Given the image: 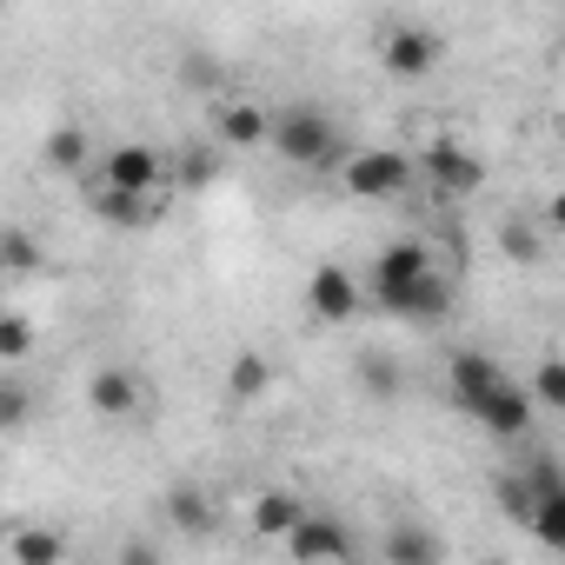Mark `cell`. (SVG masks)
I'll return each instance as SVG.
<instances>
[{"label":"cell","mask_w":565,"mask_h":565,"mask_svg":"<svg viewBox=\"0 0 565 565\" xmlns=\"http://www.w3.org/2000/svg\"><path fill=\"white\" fill-rule=\"evenodd\" d=\"M266 140H273V153L287 160V167H307V173H333L347 160V140H340V127H333V114L320 100L279 107L273 127H266Z\"/></svg>","instance_id":"cell-1"},{"label":"cell","mask_w":565,"mask_h":565,"mask_svg":"<svg viewBox=\"0 0 565 565\" xmlns=\"http://www.w3.org/2000/svg\"><path fill=\"white\" fill-rule=\"evenodd\" d=\"M340 186L353 200H399L413 186V153L406 147H360L353 160H340Z\"/></svg>","instance_id":"cell-2"},{"label":"cell","mask_w":565,"mask_h":565,"mask_svg":"<svg viewBox=\"0 0 565 565\" xmlns=\"http://www.w3.org/2000/svg\"><path fill=\"white\" fill-rule=\"evenodd\" d=\"M413 173H426L446 200H472L486 186V160L472 147H459V140H433L426 153H413Z\"/></svg>","instance_id":"cell-3"},{"label":"cell","mask_w":565,"mask_h":565,"mask_svg":"<svg viewBox=\"0 0 565 565\" xmlns=\"http://www.w3.org/2000/svg\"><path fill=\"white\" fill-rule=\"evenodd\" d=\"M439 259H433V246L426 239H386L380 253H373V300L380 307H393L406 287H413V279H426Z\"/></svg>","instance_id":"cell-4"},{"label":"cell","mask_w":565,"mask_h":565,"mask_svg":"<svg viewBox=\"0 0 565 565\" xmlns=\"http://www.w3.org/2000/svg\"><path fill=\"white\" fill-rule=\"evenodd\" d=\"M279 545H287L294 565H347L353 558V532L340 519H327V512H300V525L279 539Z\"/></svg>","instance_id":"cell-5"},{"label":"cell","mask_w":565,"mask_h":565,"mask_svg":"<svg viewBox=\"0 0 565 565\" xmlns=\"http://www.w3.org/2000/svg\"><path fill=\"white\" fill-rule=\"evenodd\" d=\"M439 54H446V41H439L433 28H419V21H399V28L380 41V67H386L393 81H419V74H433Z\"/></svg>","instance_id":"cell-6"},{"label":"cell","mask_w":565,"mask_h":565,"mask_svg":"<svg viewBox=\"0 0 565 565\" xmlns=\"http://www.w3.org/2000/svg\"><path fill=\"white\" fill-rule=\"evenodd\" d=\"M360 279L347 273V266H313V279H307V307H313V320L320 327H347V320H360Z\"/></svg>","instance_id":"cell-7"},{"label":"cell","mask_w":565,"mask_h":565,"mask_svg":"<svg viewBox=\"0 0 565 565\" xmlns=\"http://www.w3.org/2000/svg\"><path fill=\"white\" fill-rule=\"evenodd\" d=\"M160 173H167V160H160V147H147V140H120V147H107V160H100V186H114V193H153Z\"/></svg>","instance_id":"cell-8"},{"label":"cell","mask_w":565,"mask_h":565,"mask_svg":"<svg viewBox=\"0 0 565 565\" xmlns=\"http://www.w3.org/2000/svg\"><path fill=\"white\" fill-rule=\"evenodd\" d=\"M499 380H512V373H505L492 353H479V347L452 353V366H446V393H452V406H459V413H472V406H479Z\"/></svg>","instance_id":"cell-9"},{"label":"cell","mask_w":565,"mask_h":565,"mask_svg":"<svg viewBox=\"0 0 565 565\" xmlns=\"http://www.w3.org/2000/svg\"><path fill=\"white\" fill-rule=\"evenodd\" d=\"M386 313H393V320H413V327H439V320L452 313V273L433 266L426 279H413V287H406Z\"/></svg>","instance_id":"cell-10"},{"label":"cell","mask_w":565,"mask_h":565,"mask_svg":"<svg viewBox=\"0 0 565 565\" xmlns=\"http://www.w3.org/2000/svg\"><path fill=\"white\" fill-rule=\"evenodd\" d=\"M140 399H147V386H140L134 366H100V373L87 380V406H94L100 419H134Z\"/></svg>","instance_id":"cell-11"},{"label":"cell","mask_w":565,"mask_h":565,"mask_svg":"<svg viewBox=\"0 0 565 565\" xmlns=\"http://www.w3.org/2000/svg\"><path fill=\"white\" fill-rule=\"evenodd\" d=\"M472 419H479L492 439H519V433L532 426V399H525V386H519V380H499V386L472 406Z\"/></svg>","instance_id":"cell-12"},{"label":"cell","mask_w":565,"mask_h":565,"mask_svg":"<svg viewBox=\"0 0 565 565\" xmlns=\"http://www.w3.org/2000/svg\"><path fill=\"white\" fill-rule=\"evenodd\" d=\"M160 505H167V525L186 532V539H213V532H220V512H213L206 486H193V479H173Z\"/></svg>","instance_id":"cell-13"},{"label":"cell","mask_w":565,"mask_h":565,"mask_svg":"<svg viewBox=\"0 0 565 565\" xmlns=\"http://www.w3.org/2000/svg\"><path fill=\"white\" fill-rule=\"evenodd\" d=\"M386 565H446V545L433 525L399 519V525H386Z\"/></svg>","instance_id":"cell-14"},{"label":"cell","mask_w":565,"mask_h":565,"mask_svg":"<svg viewBox=\"0 0 565 565\" xmlns=\"http://www.w3.org/2000/svg\"><path fill=\"white\" fill-rule=\"evenodd\" d=\"M300 512H307V505H300L294 492L266 486V492L253 499V512H246V532H253V539H273V545H279V539H287V532L300 525Z\"/></svg>","instance_id":"cell-15"},{"label":"cell","mask_w":565,"mask_h":565,"mask_svg":"<svg viewBox=\"0 0 565 565\" xmlns=\"http://www.w3.org/2000/svg\"><path fill=\"white\" fill-rule=\"evenodd\" d=\"M94 213H100L114 233H140V226L160 220V200H153V193H114V186H100V193H94Z\"/></svg>","instance_id":"cell-16"},{"label":"cell","mask_w":565,"mask_h":565,"mask_svg":"<svg viewBox=\"0 0 565 565\" xmlns=\"http://www.w3.org/2000/svg\"><path fill=\"white\" fill-rule=\"evenodd\" d=\"M8 558L14 565H67V539L54 525H14L8 532Z\"/></svg>","instance_id":"cell-17"},{"label":"cell","mask_w":565,"mask_h":565,"mask_svg":"<svg viewBox=\"0 0 565 565\" xmlns=\"http://www.w3.org/2000/svg\"><path fill=\"white\" fill-rule=\"evenodd\" d=\"M266 127H273V114L259 107V100H233V107H220V140L226 147H266Z\"/></svg>","instance_id":"cell-18"},{"label":"cell","mask_w":565,"mask_h":565,"mask_svg":"<svg viewBox=\"0 0 565 565\" xmlns=\"http://www.w3.org/2000/svg\"><path fill=\"white\" fill-rule=\"evenodd\" d=\"M47 266V246L28 233V226H0V273H14V279H34Z\"/></svg>","instance_id":"cell-19"},{"label":"cell","mask_w":565,"mask_h":565,"mask_svg":"<svg viewBox=\"0 0 565 565\" xmlns=\"http://www.w3.org/2000/svg\"><path fill=\"white\" fill-rule=\"evenodd\" d=\"M266 386H273V360L253 353V347H239V353L226 360V393H233V399H259Z\"/></svg>","instance_id":"cell-20"},{"label":"cell","mask_w":565,"mask_h":565,"mask_svg":"<svg viewBox=\"0 0 565 565\" xmlns=\"http://www.w3.org/2000/svg\"><path fill=\"white\" fill-rule=\"evenodd\" d=\"M353 380H360V393H366V399H399V393H406V373H399V360H393V353H360Z\"/></svg>","instance_id":"cell-21"},{"label":"cell","mask_w":565,"mask_h":565,"mask_svg":"<svg viewBox=\"0 0 565 565\" xmlns=\"http://www.w3.org/2000/svg\"><path fill=\"white\" fill-rule=\"evenodd\" d=\"M41 167L47 173H81L87 167V127H54L41 140Z\"/></svg>","instance_id":"cell-22"},{"label":"cell","mask_w":565,"mask_h":565,"mask_svg":"<svg viewBox=\"0 0 565 565\" xmlns=\"http://www.w3.org/2000/svg\"><path fill=\"white\" fill-rule=\"evenodd\" d=\"M34 413H41L34 386H28V380H14V373H0V433H28V426H34Z\"/></svg>","instance_id":"cell-23"},{"label":"cell","mask_w":565,"mask_h":565,"mask_svg":"<svg viewBox=\"0 0 565 565\" xmlns=\"http://www.w3.org/2000/svg\"><path fill=\"white\" fill-rule=\"evenodd\" d=\"M499 253H505L512 266H539V259H545V233H539L525 213H512V220L499 226Z\"/></svg>","instance_id":"cell-24"},{"label":"cell","mask_w":565,"mask_h":565,"mask_svg":"<svg viewBox=\"0 0 565 565\" xmlns=\"http://www.w3.org/2000/svg\"><path fill=\"white\" fill-rule=\"evenodd\" d=\"M34 360V320L0 307V366H28Z\"/></svg>","instance_id":"cell-25"},{"label":"cell","mask_w":565,"mask_h":565,"mask_svg":"<svg viewBox=\"0 0 565 565\" xmlns=\"http://www.w3.org/2000/svg\"><path fill=\"white\" fill-rule=\"evenodd\" d=\"M525 399H532V413H539V406H545V413H565V360H539Z\"/></svg>","instance_id":"cell-26"},{"label":"cell","mask_w":565,"mask_h":565,"mask_svg":"<svg viewBox=\"0 0 565 565\" xmlns=\"http://www.w3.org/2000/svg\"><path fill=\"white\" fill-rule=\"evenodd\" d=\"M525 532H532L545 552H558V545H565V499H532V519H525Z\"/></svg>","instance_id":"cell-27"},{"label":"cell","mask_w":565,"mask_h":565,"mask_svg":"<svg viewBox=\"0 0 565 565\" xmlns=\"http://www.w3.org/2000/svg\"><path fill=\"white\" fill-rule=\"evenodd\" d=\"M173 173H180V186H206L220 173V160H213V147H180L173 153Z\"/></svg>","instance_id":"cell-28"},{"label":"cell","mask_w":565,"mask_h":565,"mask_svg":"<svg viewBox=\"0 0 565 565\" xmlns=\"http://www.w3.org/2000/svg\"><path fill=\"white\" fill-rule=\"evenodd\" d=\"M492 499H499V512H505V519H519V525L532 519V492H525V479H519V472H499V479H492Z\"/></svg>","instance_id":"cell-29"},{"label":"cell","mask_w":565,"mask_h":565,"mask_svg":"<svg viewBox=\"0 0 565 565\" xmlns=\"http://www.w3.org/2000/svg\"><path fill=\"white\" fill-rule=\"evenodd\" d=\"M114 565H167V552H160V539H140V532H134Z\"/></svg>","instance_id":"cell-30"},{"label":"cell","mask_w":565,"mask_h":565,"mask_svg":"<svg viewBox=\"0 0 565 565\" xmlns=\"http://www.w3.org/2000/svg\"><path fill=\"white\" fill-rule=\"evenodd\" d=\"M180 81H186V87H213L220 74H213V61H200V54H186V61H180Z\"/></svg>","instance_id":"cell-31"}]
</instances>
